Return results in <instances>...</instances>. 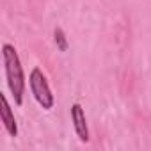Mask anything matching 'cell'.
Segmentation results:
<instances>
[{
	"instance_id": "5b68a950",
	"label": "cell",
	"mask_w": 151,
	"mask_h": 151,
	"mask_svg": "<svg viewBox=\"0 0 151 151\" xmlns=\"http://www.w3.org/2000/svg\"><path fill=\"white\" fill-rule=\"evenodd\" d=\"M53 36H55V45H57V48H59L60 52H66V50H68V39H66L64 30H62V29H55Z\"/></svg>"
},
{
	"instance_id": "6da1fadb",
	"label": "cell",
	"mask_w": 151,
	"mask_h": 151,
	"mask_svg": "<svg viewBox=\"0 0 151 151\" xmlns=\"http://www.w3.org/2000/svg\"><path fill=\"white\" fill-rule=\"evenodd\" d=\"M2 59H4L7 87H9V91L14 98V103L22 105L23 96H25V75H23L22 60H20V55H18L16 48L9 43L2 45Z\"/></svg>"
},
{
	"instance_id": "277c9868",
	"label": "cell",
	"mask_w": 151,
	"mask_h": 151,
	"mask_svg": "<svg viewBox=\"0 0 151 151\" xmlns=\"http://www.w3.org/2000/svg\"><path fill=\"white\" fill-rule=\"evenodd\" d=\"M0 100H2V109H0V112H2V123L6 126V132L11 135V137H16L18 135V124H16V117L11 110V105L6 98V94L0 96Z\"/></svg>"
},
{
	"instance_id": "7a4b0ae2",
	"label": "cell",
	"mask_w": 151,
	"mask_h": 151,
	"mask_svg": "<svg viewBox=\"0 0 151 151\" xmlns=\"http://www.w3.org/2000/svg\"><path fill=\"white\" fill-rule=\"evenodd\" d=\"M29 86H30V93L34 96V100L45 109V110H50L53 107V94H52V89H50V84L46 80V75L39 69V68H34L29 75Z\"/></svg>"
},
{
	"instance_id": "3957f363",
	"label": "cell",
	"mask_w": 151,
	"mask_h": 151,
	"mask_svg": "<svg viewBox=\"0 0 151 151\" xmlns=\"http://www.w3.org/2000/svg\"><path fill=\"white\" fill-rule=\"evenodd\" d=\"M71 121H73V128L77 132V137L82 142L89 140V128H87V119H86V112L82 109L80 103H73L71 105Z\"/></svg>"
}]
</instances>
